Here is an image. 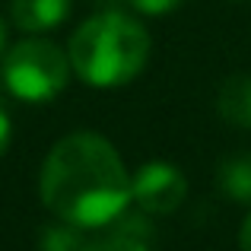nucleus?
Instances as JSON below:
<instances>
[{"mask_svg":"<svg viewBox=\"0 0 251 251\" xmlns=\"http://www.w3.org/2000/svg\"><path fill=\"white\" fill-rule=\"evenodd\" d=\"M86 245L80 226L61 220V223H51L48 229L42 232V251H80Z\"/></svg>","mask_w":251,"mask_h":251,"instance_id":"8","label":"nucleus"},{"mask_svg":"<svg viewBox=\"0 0 251 251\" xmlns=\"http://www.w3.org/2000/svg\"><path fill=\"white\" fill-rule=\"evenodd\" d=\"M10 137H13V127H10V115H6V111L0 108V156L6 153V147H10Z\"/></svg>","mask_w":251,"mask_h":251,"instance_id":"12","label":"nucleus"},{"mask_svg":"<svg viewBox=\"0 0 251 251\" xmlns=\"http://www.w3.org/2000/svg\"><path fill=\"white\" fill-rule=\"evenodd\" d=\"M80 251H150V245H147V242H134V239H124V235L111 232L108 239L86 242Z\"/></svg>","mask_w":251,"mask_h":251,"instance_id":"10","label":"nucleus"},{"mask_svg":"<svg viewBox=\"0 0 251 251\" xmlns=\"http://www.w3.org/2000/svg\"><path fill=\"white\" fill-rule=\"evenodd\" d=\"M111 223H115V232H118V235H124V239L147 242V245L153 242V223H150L143 213H127V207H124Z\"/></svg>","mask_w":251,"mask_h":251,"instance_id":"9","label":"nucleus"},{"mask_svg":"<svg viewBox=\"0 0 251 251\" xmlns=\"http://www.w3.org/2000/svg\"><path fill=\"white\" fill-rule=\"evenodd\" d=\"M130 3H134L140 13H150V16H162V13H172L178 3H184V0H130Z\"/></svg>","mask_w":251,"mask_h":251,"instance_id":"11","label":"nucleus"},{"mask_svg":"<svg viewBox=\"0 0 251 251\" xmlns=\"http://www.w3.org/2000/svg\"><path fill=\"white\" fill-rule=\"evenodd\" d=\"M10 13L23 32H48L70 16V0H13Z\"/></svg>","mask_w":251,"mask_h":251,"instance_id":"5","label":"nucleus"},{"mask_svg":"<svg viewBox=\"0 0 251 251\" xmlns=\"http://www.w3.org/2000/svg\"><path fill=\"white\" fill-rule=\"evenodd\" d=\"M3 45H6V25H3V19H0V51H3Z\"/></svg>","mask_w":251,"mask_h":251,"instance_id":"14","label":"nucleus"},{"mask_svg":"<svg viewBox=\"0 0 251 251\" xmlns=\"http://www.w3.org/2000/svg\"><path fill=\"white\" fill-rule=\"evenodd\" d=\"M216 108L232 127H245L251 130V76L248 74H235L220 86L216 96Z\"/></svg>","mask_w":251,"mask_h":251,"instance_id":"6","label":"nucleus"},{"mask_svg":"<svg viewBox=\"0 0 251 251\" xmlns=\"http://www.w3.org/2000/svg\"><path fill=\"white\" fill-rule=\"evenodd\" d=\"M70 70L89 86H124L150 61V32L124 13H99L70 35Z\"/></svg>","mask_w":251,"mask_h":251,"instance_id":"2","label":"nucleus"},{"mask_svg":"<svg viewBox=\"0 0 251 251\" xmlns=\"http://www.w3.org/2000/svg\"><path fill=\"white\" fill-rule=\"evenodd\" d=\"M220 191L235 203H251V153L226 156L216 169Z\"/></svg>","mask_w":251,"mask_h":251,"instance_id":"7","label":"nucleus"},{"mask_svg":"<svg viewBox=\"0 0 251 251\" xmlns=\"http://www.w3.org/2000/svg\"><path fill=\"white\" fill-rule=\"evenodd\" d=\"M38 191L57 220L96 229L130 203V175L105 137L70 134L45 156Z\"/></svg>","mask_w":251,"mask_h":251,"instance_id":"1","label":"nucleus"},{"mask_svg":"<svg viewBox=\"0 0 251 251\" xmlns=\"http://www.w3.org/2000/svg\"><path fill=\"white\" fill-rule=\"evenodd\" d=\"M188 181L172 162H147L130 178V201L143 213H172L181 207Z\"/></svg>","mask_w":251,"mask_h":251,"instance_id":"4","label":"nucleus"},{"mask_svg":"<svg viewBox=\"0 0 251 251\" xmlns=\"http://www.w3.org/2000/svg\"><path fill=\"white\" fill-rule=\"evenodd\" d=\"M239 248L251 251V213H248V220L242 223V229H239Z\"/></svg>","mask_w":251,"mask_h":251,"instance_id":"13","label":"nucleus"},{"mask_svg":"<svg viewBox=\"0 0 251 251\" xmlns=\"http://www.w3.org/2000/svg\"><path fill=\"white\" fill-rule=\"evenodd\" d=\"M70 80V57L45 38H25L3 57V86L23 102H48Z\"/></svg>","mask_w":251,"mask_h":251,"instance_id":"3","label":"nucleus"}]
</instances>
